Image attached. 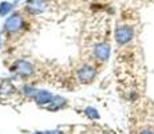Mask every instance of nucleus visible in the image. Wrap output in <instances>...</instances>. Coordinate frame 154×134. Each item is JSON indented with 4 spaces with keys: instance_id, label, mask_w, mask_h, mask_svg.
<instances>
[{
    "instance_id": "0eeeda50",
    "label": "nucleus",
    "mask_w": 154,
    "mask_h": 134,
    "mask_svg": "<svg viewBox=\"0 0 154 134\" xmlns=\"http://www.w3.org/2000/svg\"><path fill=\"white\" fill-rule=\"evenodd\" d=\"M54 95L55 94H52L51 91L46 90V89H39V91H38V94H36V97H35L34 102L36 103L39 107H42V109H46V107L51 103Z\"/></svg>"
},
{
    "instance_id": "1a4fd4ad",
    "label": "nucleus",
    "mask_w": 154,
    "mask_h": 134,
    "mask_svg": "<svg viewBox=\"0 0 154 134\" xmlns=\"http://www.w3.org/2000/svg\"><path fill=\"white\" fill-rule=\"evenodd\" d=\"M38 91H39V89L35 87L34 85H29V83H26V85H23L22 87H20V94L23 95V97H26L27 99H35V97H36Z\"/></svg>"
},
{
    "instance_id": "f3484780",
    "label": "nucleus",
    "mask_w": 154,
    "mask_h": 134,
    "mask_svg": "<svg viewBox=\"0 0 154 134\" xmlns=\"http://www.w3.org/2000/svg\"><path fill=\"white\" fill-rule=\"evenodd\" d=\"M15 2H20V0H15Z\"/></svg>"
},
{
    "instance_id": "20e7f679",
    "label": "nucleus",
    "mask_w": 154,
    "mask_h": 134,
    "mask_svg": "<svg viewBox=\"0 0 154 134\" xmlns=\"http://www.w3.org/2000/svg\"><path fill=\"white\" fill-rule=\"evenodd\" d=\"M24 27V17L22 16V14L14 12L5 19L4 22V32L5 34H17L20 32Z\"/></svg>"
},
{
    "instance_id": "ddd939ff",
    "label": "nucleus",
    "mask_w": 154,
    "mask_h": 134,
    "mask_svg": "<svg viewBox=\"0 0 154 134\" xmlns=\"http://www.w3.org/2000/svg\"><path fill=\"white\" fill-rule=\"evenodd\" d=\"M138 134H154V129H152V127H145V129L140 130Z\"/></svg>"
},
{
    "instance_id": "7ed1b4c3",
    "label": "nucleus",
    "mask_w": 154,
    "mask_h": 134,
    "mask_svg": "<svg viewBox=\"0 0 154 134\" xmlns=\"http://www.w3.org/2000/svg\"><path fill=\"white\" fill-rule=\"evenodd\" d=\"M97 67L91 63H83L76 68V79L81 85H90L97 78Z\"/></svg>"
},
{
    "instance_id": "423d86ee",
    "label": "nucleus",
    "mask_w": 154,
    "mask_h": 134,
    "mask_svg": "<svg viewBox=\"0 0 154 134\" xmlns=\"http://www.w3.org/2000/svg\"><path fill=\"white\" fill-rule=\"evenodd\" d=\"M48 8L47 0H28L26 4V11L29 15H39L43 14Z\"/></svg>"
},
{
    "instance_id": "a211bd4d",
    "label": "nucleus",
    "mask_w": 154,
    "mask_h": 134,
    "mask_svg": "<svg viewBox=\"0 0 154 134\" xmlns=\"http://www.w3.org/2000/svg\"><path fill=\"white\" fill-rule=\"evenodd\" d=\"M102 134H109V133H102Z\"/></svg>"
},
{
    "instance_id": "dca6fc26",
    "label": "nucleus",
    "mask_w": 154,
    "mask_h": 134,
    "mask_svg": "<svg viewBox=\"0 0 154 134\" xmlns=\"http://www.w3.org/2000/svg\"><path fill=\"white\" fill-rule=\"evenodd\" d=\"M0 47H2V39H0Z\"/></svg>"
},
{
    "instance_id": "f257e3e1",
    "label": "nucleus",
    "mask_w": 154,
    "mask_h": 134,
    "mask_svg": "<svg viewBox=\"0 0 154 134\" xmlns=\"http://www.w3.org/2000/svg\"><path fill=\"white\" fill-rule=\"evenodd\" d=\"M11 71L16 74L19 78L27 79L34 76L35 74V66L32 62L27 61V59H16L12 64H11Z\"/></svg>"
},
{
    "instance_id": "2eb2a0df",
    "label": "nucleus",
    "mask_w": 154,
    "mask_h": 134,
    "mask_svg": "<svg viewBox=\"0 0 154 134\" xmlns=\"http://www.w3.org/2000/svg\"><path fill=\"white\" fill-rule=\"evenodd\" d=\"M34 134H46V133H44V132H35Z\"/></svg>"
},
{
    "instance_id": "39448f33",
    "label": "nucleus",
    "mask_w": 154,
    "mask_h": 134,
    "mask_svg": "<svg viewBox=\"0 0 154 134\" xmlns=\"http://www.w3.org/2000/svg\"><path fill=\"white\" fill-rule=\"evenodd\" d=\"M93 55H94V58H95V61L106 63V62H109V59H110V56H111V46L107 42L95 43L93 47Z\"/></svg>"
},
{
    "instance_id": "6e6552de",
    "label": "nucleus",
    "mask_w": 154,
    "mask_h": 134,
    "mask_svg": "<svg viewBox=\"0 0 154 134\" xmlns=\"http://www.w3.org/2000/svg\"><path fill=\"white\" fill-rule=\"evenodd\" d=\"M67 103H69V101H67L64 97L55 94L54 98H52V101H51V103L46 107V110H48V111H51V113L59 111V110L64 109V107L67 106Z\"/></svg>"
},
{
    "instance_id": "9d476101",
    "label": "nucleus",
    "mask_w": 154,
    "mask_h": 134,
    "mask_svg": "<svg viewBox=\"0 0 154 134\" xmlns=\"http://www.w3.org/2000/svg\"><path fill=\"white\" fill-rule=\"evenodd\" d=\"M15 91H16V89H15L14 83L11 82V79H3L0 82V95L8 97V95H12Z\"/></svg>"
},
{
    "instance_id": "9b49d317",
    "label": "nucleus",
    "mask_w": 154,
    "mask_h": 134,
    "mask_svg": "<svg viewBox=\"0 0 154 134\" xmlns=\"http://www.w3.org/2000/svg\"><path fill=\"white\" fill-rule=\"evenodd\" d=\"M83 114H85V117L88 118L90 121H99L100 120L99 110L94 106H86L83 109Z\"/></svg>"
},
{
    "instance_id": "f03ea898",
    "label": "nucleus",
    "mask_w": 154,
    "mask_h": 134,
    "mask_svg": "<svg viewBox=\"0 0 154 134\" xmlns=\"http://www.w3.org/2000/svg\"><path fill=\"white\" fill-rule=\"evenodd\" d=\"M135 36V31H134V27L129 26V24H119L117 26L114 31V40L118 46H126L129 44L130 42L134 39Z\"/></svg>"
},
{
    "instance_id": "4468645a",
    "label": "nucleus",
    "mask_w": 154,
    "mask_h": 134,
    "mask_svg": "<svg viewBox=\"0 0 154 134\" xmlns=\"http://www.w3.org/2000/svg\"><path fill=\"white\" fill-rule=\"evenodd\" d=\"M46 134H64L62 130H59V129H54V130H47V132H44Z\"/></svg>"
},
{
    "instance_id": "f8f14e48",
    "label": "nucleus",
    "mask_w": 154,
    "mask_h": 134,
    "mask_svg": "<svg viewBox=\"0 0 154 134\" xmlns=\"http://www.w3.org/2000/svg\"><path fill=\"white\" fill-rule=\"evenodd\" d=\"M14 11V4L10 2H2L0 3V16H8Z\"/></svg>"
}]
</instances>
